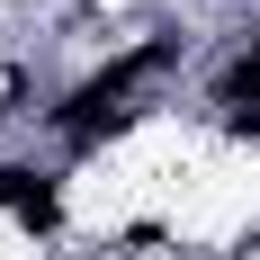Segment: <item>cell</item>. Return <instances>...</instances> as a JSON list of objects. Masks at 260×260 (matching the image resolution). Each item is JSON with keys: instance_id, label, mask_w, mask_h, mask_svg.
<instances>
[{"instance_id": "6da1fadb", "label": "cell", "mask_w": 260, "mask_h": 260, "mask_svg": "<svg viewBox=\"0 0 260 260\" xmlns=\"http://www.w3.org/2000/svg\"><path fill=\"white\" fill-rule=\"evenodd\" d=\"M0 207L18 215L27 234H54V215H63V188H54V171H27V161H9V171H0Z\"/></svg>"}]
</instances>
